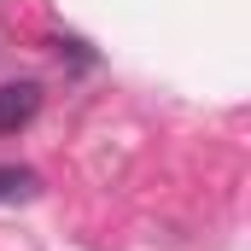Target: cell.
Returning <instances> with one entry per match:
<instances>
[{
	"instance_id": "obj_2",
	"label": "cell",
	"mask_w": 251,
	"mask_h": 251,
	"mask_svg": "<svg viewBox=\"0 0 251 251\" xmlns=\"http://www.w3.org/2000/svg\"><path fill=\"white\" fill-rule=\"evenodd\" d=\"M41 193V176L24 164H0V204H29Z\"/></svg>"
},
{
	"instance_id": "obj_1",
	"label": "cell",
	"mask_w": 251,
	"mask_h": 251,
	"mask_svg": "<svg viewBox=\"0 0 251 251\" xmlns=\"http://www.w3.org/2000/svg\"><path fill=\"white\" fill-rule=\"evenodd\" d=\"M35 111H41V82H0V134L29 128Z\"/></svg>"
}]
</instances>
